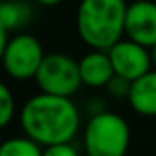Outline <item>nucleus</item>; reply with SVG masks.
<instances>
[{
	"label": "nucleus",
	"mask_w": 156,
	"mask_h": 156,
	"mask_svg": "<svg viewBox=\"0 0 156 156\" xmlns=\"http://www.w3.org/2000/svg\"><path fill=\"white\" fill-rule=\"evenodd\" d=\"M35 80L42 93L58 96H73L82 85L78 62L64 53L45 55Z\"/></svg>",
	"instance_id": "20e7f679"
},
{
	"label": "nucleus",
	"mask_w": 156,
	"mask_h": 156,
	"mask_svg": "<svg viewBox=\"0 0 156 156\" xmlns=\"http://www.w3.org/2000/svg\"><path fill=\"white\" fill-rule=\"evenodd\" d=\"M125 35L145 47L156 44V2L134 0L127 4L125 11Z\"/></svg>",
	"instance_id": "0eeeda50"
},
{
	"label": "nucleus",
	"mask_w": 156,
	"mask_h": 156,
	"mask_svg": "<svg viewBox=\"0 0 156 156\" xmlns=\"http://www.w3.org/2000/svg\"><path fill=\"white\" fill-rule=\"evenodd\" d=\"M104 100H100V98H94V100H91L89 102V111H91V115H96V113H100V111H104Z\"/></svg>",
	"instance_id": "2eb2a0df"
},
{
	"label": "nucleus",
	"mask_w": 156,
	"mask_h": 156,
	"mask_svg": "<svg viewBox=\"0 0 156 156\" xmlns=\"http://www.w3.org/2000/svg\"><path fill=\"white\" fill-rule=\"evenodd\" d=\"M129 105L142 116H156V67L131 82Z\"/></svg>",
	"instance_id": "1a4fd4ad"
},
{
	"label": "nucleus",
	"mask_w": 156,
	"mask_h": 156,
	"mask_svg": "<svg viewBox=\"0 0 156 156\" xmlns=\"http://www.w3.org/2000/svg\"><path fill=\"white\" fill-rule=\"evenodd\" d=\"M42 145L29 136H15L0 144V156H42Z\"/></svg>",
	"instance_id": "9b49d317"
},
{
	"label": "nucleus",
	"mask_w": 156,
	"mask_h": 156,
	"mask_svg": "<svg viewBox=\"0 0 156 156\" xmlns=\"http://www.w3.org/2000/svg\"><path fill=\"white\" fill-rule=\"evenodd\" d=\"M149 51H151V60H153V66L156 67V44L149 47Z\"/></svg>",
	"instance_id": "a211bd4d"
},
{
	"label": "nucleus",
	"mask_w": 156,
	"mask_h": 156,
	"mask_svg": "<svg viewBox=\"0 0 156 156\" xmlns=\"http://www.w3.org/2000/svg\"><path fill=\"white\" fill-rule=\"evenodd\" d=\"M131 145V129L123 116L111 111L91 115L83 131L87 156H125Z\"/></svg>",
	"instance_id": "7ed1b4c3"
},
{
	"label": "nucleus",
	"mask_w": 156,
	"mask_h": 156,
	"mask_svg": "<svg viewBox=\"0 0 156 156\" xmlns=\"http://www.w3.org/2000/svg\"><path fill=\"white\" fill-rule=\"evenodd\" d=\"M44 56L45 53L38 38L33 35H16L5 44L2 66L13 80L24 82L35 78Z\"/></svg>",
	"instance_id": "39448f33"
},
{
	"label": "nucleus",
	"mask_w": 156,
	"mask_h": 156,
	"mask_svg": "<svg viewBox=\"0 0 156 156\" xmlns=\"http://www.w3.org/2000/svg\"><path fill=\"white\" fill-rule=\"evenodd\" d=\"M7 31L0 26V64H2V55H4V49H5V44H7Z\"/></svg>",
	"instance_id": "dca6fc26"
},
{
	"label": "nucleus",
	"mask_w": 156,
	"mask_h": 156,
	"mask_svg": "<svg viewBox=\"0 0 156 156\" xmlns=\"http://www.w3.org/2000/svg\"><path fill=\"white\" fill-rule=\"evenodd\" d=\"M42 156H80V153L71 145V142H66V144H55L44 147Z\"/></svg>",
	"instance_id": "4468645a"
},
{
	"label": "nucleus",
	"mask_w": 156,
	"mask_h": 156,
	"mask_svg": "<svg viewBox=\"0 0 156 156\" xmlns=\"http://www.w3.org/2000/svg\"><path fill=\"white\" fill-rule=\"evenodd\" d=\"M35 2L40 5H45V7H53V5H58L62 0H35Z\"/></svg>",
	"instance_id": "f3484780"
},
{
	"label": "nucleus",
	"mask_w": 156,
	"mask_h": 156,
	"mask_svg": "<svg viewBox=\"0 0 156 156\" xmlns=\"http://www.w3.org/2000/svg\"><path fill=\"white\" fill-rule=\"evenodd\" d=\"M31 18L29 4L22 0H0V26L9 33L13 29H20Z\"/></svg>",
	"instance_id": "9d476101"
},
{
	"label": "nucleus",
	"mask_w": 156,
	"mask_h": 156,
	"mask_svg": "<svg viewBox=\"0 0 156 156\" xmlns=\"http://www.w3.org/2000/svg\"><path fill=\"white\" fill-rule=\"evenodd\" d=\"M105 89H107V93H109L111 96H115V98H127L129 89H131V80L120 76V75H113V78L107 82Z\"/></svg>",
	"instance_id": "ddd939ff"
},
{
	"label": "nucleus",
	"mask_w": 156,
	"mask_h": 156,
	"mask_svg": "<svg viewBox=\"0 0 156 156\" xmlns=\"http://www.w3.org/2000/svg\"><path fill=\"white\" fill-rule=\"evenodd\" d=\"M78 69H80L82 85H87L93 89L105 87L107 82L115 75L111 58H109L107 51H104V49H93L91 53H87L78 62Z\"/></svg>",
	"instance_id": "6e6552de"
},
{
	"label": "nucleus",
	"mask_w": 156,
	"mask_h": 156,
	"mask_svg": "<svg viewBox=\"0 0 156 156\" xmlns=\"http://www.w3.org/2000/svg\"><path fill=\"white\" fill-rule=\"evenodd\" d=\"M107 55L111 58L115 75H120L131 82L142 76L144 73H147L153 66L149 47L131 38H120L116 44H113L107 49Z\"/></svg>",
	"instance_id": "423d86ee"
},
{
	"label": "nucleus",
	"mask_w": 156,
	"mask_h": 156,
	"mask_svg": "<svg viewBox=\"0 0 156 156\" xmlns=\"http://www.w3.org/2000/svg\"><path fill=\"white\" fill-rule=\"evenodd\" d=\"M20 127L42 147L73 142L80 127V113L71 96L40 93L20 109Z\"/></svg>",
	"instance_id": "f257e3e1"
},
{
	"label": "nucleus",
	"mask_w": 156,
	"mask_h": 156,
	"mask_svg": "<svg viewBox=\"0 0 156 156\" xmlns=\"http://www.w3.org/2000/svg\"><path fill=\"white\" fill-rule=\"evenodd\" d=\"M15 116V98L9 87L0 82V129L7 127Z\"/></svg>",
	"instance_id": "f8f14e48"
},
{
	"label": "nucleus",
	"mask_w": 156,
	"mask_h": 156,
	"mask_svg": "<svg viewBox=\"0 0 156 156\" xmlns=\"http://www.w3.org/2000/svg\"><path fill=\"white\" fill-rule=\"evenodd\" d=\"M125 0H80L76 31L91 49L107 51L125 35Z\"/></svg>",
	"instance_id": "f03ea898"
}]
</instances>
